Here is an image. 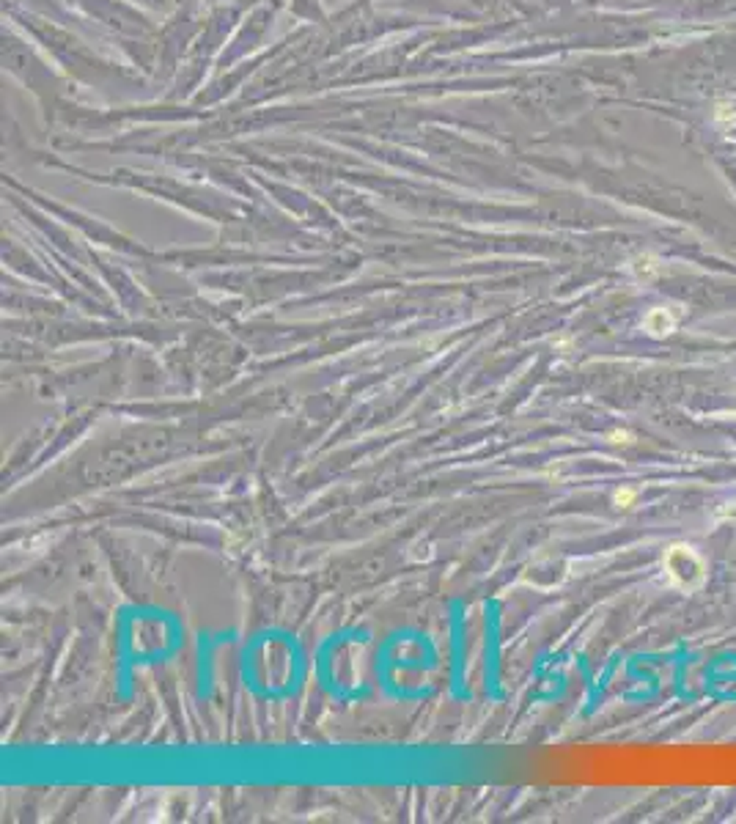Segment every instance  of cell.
Instances as JSON below:
<instances>
[{
  "label": "cell",
  "mask_w": 736,
  "mask_h": 824,
  "mask_svg": "<svg viewBox=\"0 0 736 824\" xmlns=\"http://www.w3.org/2000/svg\"><path fill=\"white\" fill-rule=\"evenodd\" d=\"M676 321H679V316L671 308H651L643 319V327H646L649 335L662 338V335H671L676 330Z\"/></svg>",
  "instance_id": "2"
},
{
  "label": "cell",
  "mask_w": 736,
  "mask_h": 824,
  "mask_svg": "<svg viewBox=\"0 0 736 824\" xmlns=\"http://www.w3.org/2000/svg\"><path fill=\"white\" fill-rule=\"evenodd\" d=\"M717 520H728V522H736V500H734V503H726V506L717 511Z\"/></svg>",
  "instance_id": "5"
},
{
  "label": "cell",
  "mask_w": 736,
  "mask_h": 824,
  "mask_svg": "<svg viewBox=\"0 0 736 824\" xmlns=\"http://www.w3.org/2000/svg\"><path fill=\"white\" fill-rule=\"evenodd\" d=\"M607 440H610L613 445H632V443H635V434L627 432V429H616V432L607 434Z\"/></svg>",
  "instance_id": "4"
},
{
  "label": "cell",
  "mask_w": 736,
  "mask_h": 824,
  "mask_svg": "<svg viewBox=\"0 0 736 824\" xmlns=\"http://www.w3.org/2000/svg\"><path fill=\"white\" fill-rule=\"evenodd\" d=\"M638 503V489H632V487H618L616 492H613V506L616 509H632Z\"/></svg>",
  "instance_id": "3"
},
{
  "label": "cell",
  "mask_w": 736,
  "mask_h": 824,
  "mask_svg": "<svg viewBox=\"0 0 736 824\" xmlns=\"http://www.w3.org/2000/svg\"><path fill=\"white\" fill-rule=\"evenodd\" d=\"M662 569H665V577L671 580V585L684 593L701 591L709 577V566H706L704 555L690 545H671L662 552Z\"/></svg>",
  "instance_id": "1"
}]
</instances>
